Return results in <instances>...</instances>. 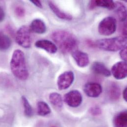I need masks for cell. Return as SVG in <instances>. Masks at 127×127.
I'll return each instance as SVG.
<instances>
[{"label": "cell", "instance_id": "7a4b0ae2", "mask_svg": "<svg viewBox=\"0 0 127 127\" xmlns=\"http://www.w3.org/2000/svg\"><path fill=\"white\" fill-rule=\"evenodd\" d=\"M11 72L14 76L20 80H26L29 76L25 55L20 50L14 51L10 62Z\"/></svg>", "mask_w": 127, "mask_h": 127}, {"label": "cell", "instance_id": "4316f807", "mask_svg": "<svg viewBox=\"0 0 127 127\" xmlns=\"http://www.w3.org/2000/svg\"><path fill=\"white\" fill-rule=\"evenodd\" d=\"M30 1L31 2H32V3H33L35 5H36V6L40 8H43V5L41 3V2L40 0H30Z\"/></svg>", "mask_w": 127, "mask_h": 127}, {"label": "cell", "instance_id": "3957f363", "mask_svg": "<svg viewBox=\"0 0 127 127\" xmlns=\"http://www.w3.org/2000/svg\"><path fill=\"white\" fill-rule=\"evenodd\" d=\"M96 46L100 49L108 52H117L127 46V37L123 36L98 40Z\"/></svg>", "mask_w": 127, "mask_h": 127}, {"label": "cell", "instance_id": "cb8c5ba5", "mask_svg": "<svg viewBox=\"0 0 127 127\" xmlns=\"http://www.w3.org/2000/svg\"><path fill=\"white\" fill-rule=\"evenodd\" d=\"M14 12L17 17H23L25 15V11L23 7L21 6H17L14 9Z\"/></svg>", "mask_w": 127, "mask_h": 127}, {"label": "cell", "instance_id": "277c9868", "mask_svg": "<svg viewBox=\"0 0 127 127\" xmlns=\"http://www.w3.org/2000/svg\"><path fill=\"white\" fill-rule=\"evenodd\" d=\"M117 28L116 19L113 16H107L103 18L99 23L98 31L104 36H109L114 34Z\"/></svg>", "mask_w": 127, "mask_h": 127}, {"label": "cell", "instance_id": "9c48e42d", "mask_svg": "<svg viewBox=\"0 0 127 127\" xmlns=\"http://www.w3.org/2000/svg\"><path fill=\"white\" fill-rule=\"evenodd\" d=\"M84 93L89 97H97L102 92V88L101 86L95 82H89L86 83L83 88Z\"/></svg>", "mask_w": 127, "mask_h": 127}, {"label": "cell", "instance_id": "7c38bea8", "mask_svg": "<svg viewBox=\"0 0 127 127\" xmlns=\"http://www.w3.org/2000/svg\"><path fill=\"white\" fill-rule=\"evenodd\" d=\"M97 6L112 10L115 9L116 4L115 2L112 0H93L89 1L88 5V7L89 9H93Z\"/></svg>", "mask_w": 127, "mask_h": 127}, {"label": "cell", "instance_id": "9a60e30c", "mask_svg": "<svg viewBox=\"0 0 127 127\" xmlns=\"http://www.w3.org/2000/svg\"><path fill=\"white\" fill-rule=\"evenodd\" d=\"M48 4L51 9L59 18L66 20H71L72 19V15L62 10L53 1H49Z\"/></svg>", "mask_w": 127, "mask_h": 127}, {"label": "cell", "instance_id": "f546056e", "mask_svg": "<svg viewBox=\"0 0 127 127\" xmlns=\"http://www.w3.org/2000/svg\"><path fill=\"white\" fill-rule=\"evenodd\" d=\"M55 127V126H52V127Z\"/></svg>", "mask_w": 127, "mask_h": 127}, {"label": "cell", "instance_id": "7402d4cb", "mask_svg": "<svg viewBox=\"0 0 127 127\" xmlns=\"http://www.w3.org/2000/svg\"><path fill=\"white\" fill-rule=\"evenodd\" d=\"M22 104L24 108V114L27 117H31L33 115V110L29 101L25 96L21 97Z\"/></svg>", "mask_w": 127, "mask_h": 127}, {"label": "cell", "instance_id": "ac0fdd59", "mask_svg": "<svg viewBox=\"0 0 127 127\" xmlns=\"http://www.w3.org/2000/svg\"><path fill=\"white\" fill-rule=\"evenodd\" d=\"M115 12L120 21L124 22L127 19V9L125 5L120 1L115 2Z\"/></svg>", "mask_w": 127, "mask_h": 127}, {"label": "cell", "instance_id": "8fae6325", "mask_svg": "<svg viewBox=\"0 0 127 127\" xmlns=\"http://www.w3.org/2000/svg\"><path fill=\"white\" fill-rule=\"evenodd\" d=\"M35 46L36 47L44 50L51 54H55L58 51V48L56 44L47 40H39L35 43Z\"/></svg>", "mask_w": 127, "mask_h": 127}, {"label": "cell", "instance_id": "30bf717a", "mask_svg": "<svg viewBox=\"0 0 127 127\" xmlns=\"http://www.w3.org/2000/svg\"><path fill=\"white\" fill-rule=\"evenodd\" d=\"M72 57L77 65L80 67H85L88 65L90 60L88 55L82 51L75 50L72 53Z\"/></svg>", "mask_w": 127, "mask_h": 127}, {"label": "cell", "instance_id": "52a82bcc", "mask_svg": "<svg viewBox=\"0 0 127 127\" xmlns=\"http://www.w3.org/2000/svg\"><path fill=\"white\" fill-rule=\"evenodd\" d=\"M74 80V74L72 71H65L61 74L58 77L57 85L60 90L68 89Z\"/></svg>", "mask_w": 127, "mask_h": 127}, {"label": "cell", "instance_id": "8992f818", "mask_svg": "<svg viewBox=\"0 0 127 127\" xmlns=\"http://www.w3.org/2000/svg\"><path fill=\"white\" fill-rule=\"evenodd\" d=\"M64 100L68 106L75 108L81 105L83 100V97L79 91L72 90L64 95Z\"/></svg>", "mask_w": 127, "mask_h": 127}, {"label": "cell", "instance_id": "e0dca14e", "mask_svg": "<svg viewBox=\"0 0 127 127\" xmlns=\"http://www.w3.org/2000/svg\"><path fill=\"white\" fill-rule=\"evenodd\" d=\"M114 127H127V111L125 110L118 113L113 120Z\"/></svg>", "mask_w": 127, "mask_h": 127}, {"label": "cell", "instance_id": "4fadbf2b", "mask_svg": "<svg viewBox=\"0 0 127 127\" xmlns=\"http://www.w3.org/2000/svg\"><path fill=\"white\" fill-rule=\"evenodd\" d=\"M29 28L31 31L39 34H42L47 31V26L45 22L41 19H35L30 24Z\"/></svg>", "mask_w": 127, "mask_h": 127}, {"label": "cell", "instance_id": "5bb4252c", "mask_svg": "<svg viewBox=\"0 0 127 127\" xmlns=\"http://www.w3.org/2000/svg\"><path fill=\"white\" fill-rule=\"evenodd\" d=\"M91 69L95 73L105 77H109L111 75V71L104 64L100 62H94L92 64Z\"/></svg>", "mask_w": 127, "mask_h": 127}, {"label": "cell", "instance_id": "ba28073f", "mask_svg": "<svg viewBox=\"0 0 127 127\" xmlns=\"http://www.w3.org/2000/svg\"><path fill=\"white\" fill-rule=\"evenodd\" d=\"M111 73L114 77L118 80H122L126 78L127 76V62H119L114 64L112 68Z\"/></svg>", "mask_w": 127, "mask_h": 127}, {"label": "cell", "instance_id": "2e32d148", "mask_svg": "<svg viewBox=\"0 0 127 127\" xmlns=\"http://www.w3.org/2000/svg\"><path fill=\"white\" fill-rule=\"evenodd\" d=\"M107 94L109 98L112 100H118L121 95V90L118 86L115 83H111L108 88Z\"/></svg>", "mask_w": 127, "mask_h": 127}, {"label": "cell", "instance_id": "f1b7e54d", "mask_svg": "<svg viewBox=\"0 0 127 127\" xmlns=\"http://www.w3.org/2000/svg\"><path fill=\"white\" fill-rule=\"evenodd\" d=\"M123 96L124 99L127 101V87H126L123 93Z\"/></svg>", "mask_w": 127, "mask_h": 127}, {"label": "cell", "instance_id": "d6986e66", "mask_svg": "<svg viewBox=\"0 0 127 127\" xmlns=\"http://www.w3.org/2000/svg\"><path fill=\"white\" fill-rule=\"evenodd\" d=\"M50 102L56 107L61 109L63 107V99L62 95L57 93H52L49 95Z\"/></svg>", "mask_w": 127, "mask_h": 127}, {"label": "cell", "instance_id": "6da1fadb", "mask_svg": "<svg viewBox=\"0 0 127 127\" xmlns=\"http://www.w3.org/2000/svg\"><path fill=\"white\" fill-rule=\"evenodd\" d=\"M51 38L64 54L72 53L78 48L77 39L69 32L57 30L52 33Z\"/></svg>", "mask_w": 127, "mask_h": 127}, {"label": "cell", "instance_id": "484cf974", "mask_svg": "<svg viewBox=\"0 0 127 127\" xmlns=\"http://www.w3.org/2000/svg\"><path fill=\"white\" fill-rule=\"evenodd\" d=\"M121 32L122 33L123 36L127 37V25L126 23L125 22L121 27Z\"/></svg>", "mask_w": 127, "mask_h": 127}, {"label": "cell", "instance_id": "603a6c76", "mask_svg": "<svg viewBox=\"0 0 127 127\" xmlns=\"http://www.w3.org/2000/svg\"><path fill=\"white\" fill-rule=\"evenodd\" d=\"M89 112L93 116H98L101 114L102 110L99 106L95 105L90 108Z\"/></svg>", "mask_w": 127, "mask_h": 127}, {"label": "cell", "instance_id": "5b68a950", "mask_svg": "<svg viewBox=\"0 0 127 127\" xmlns=\"http://www.w3.org/2000/svg\"><path fill=\"white\" fill-rule=\"evenodd\" d=\"M31 30L29 27L23 25L20 27L15 34V41L21 47L29 48L31 46Z\"/></svg>", "mask_w": 127, "mask_h": 127}, {"label": "cell", "instance_id": "83f0119b", "mask_svg": "<svg viewBox=\"0 0 127 127\" xmlns=\"http://www.w3.org/2000/svg\"><path fill=\"white\" fill-rule=\"evenodd\" d=\"M5 18V12L3 8L0 6V22H2Z\"/></svg>", "mask_w": 127, "mask_h": 127}, {"label": "cell", "instance_id": "d4e9b609", "mask_svg": "<svg viewBox=\"0 0 127 127\" xmlns=\"http://www.w3.org/2000/svg\"><path fill=\"white\" fill-rule=\"evenodd\" d=\"M127 46L123 48L121 50L120 52V56L121 59L124 62H127Z\"/></svg>", "mask_w": 127, "mask_h": 127}, {"label": "cell", "instance_id": "44dd1931", "mask_svg": "<svg viewBox=\"0 0 127 127\" xmlns=\"http://www.w3.org/2000/svg\"><path fill=\"white\" fill-rule=\"evenodd\" d=\"M11 45V41L10 38L3 32L0 31V50L6 51Z\"/></svg>", "mask_w": 127, "mask_h": 127}, {"label": "cell", "instance_id": "ffe728a7", "mask_svg": "<svg viewBox=\"0 0 127 127\" xmlns=\"http://www.w3.org/2000/svg\"><path fill=\"white\" fill-rule=\"evenodd\" d=\"M51 109L49 105L44 101H39L37 103V113L39 116H45L50 114Z\"/></svg>", "mask_w": 127, "mask_h": 127}]
</instances>
